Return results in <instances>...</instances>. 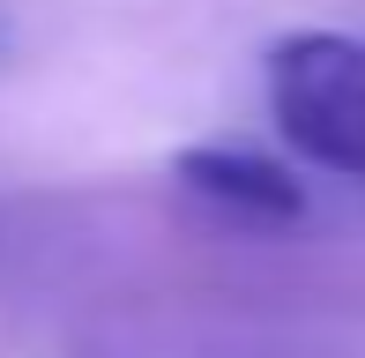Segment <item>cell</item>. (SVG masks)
<instances>
[{
  "label": "cell",
  "mask_w": 365,
  "mask_h": 358,
  "mask_svg": "<svg viewBox=\"0 0 365 358\" xmlns=\"http://www.w3.org/2000/svg\"><path fill=\"white\" fill-rule=\"evenodd\" d=\"M172 172L187 194H202L209 209H224L239 224H298L306 217V187L254 150H187Z\"/></svg>",
  "instance_id": "7a4b0ae2"
},
{
  "label": "cell",
  "mask_w": 365,
  "mask_h": 358,
  "mask_svg": "<svg viewBox=\"0 0 365 358\" xmlns=\"http://www.w3.org/2000/svg\"><path fill=\"white\" fill-rule=\"evenodd\" d=\"M269 112L306 165L365 179V38L291 30L269 45Z\"/></svg>",
  "instance_id": "6da1fadb"
}]
</instances>
